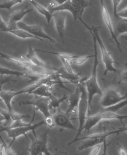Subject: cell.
I'll return each mask as SVG.
<instances>
[{"label":"cell","mask_w":127,"mask_h":155,"mask_svg":"<svg viewBox=\"0 0 127 155\" xmlns=\"http://www.w3.org/2000/svg\"><path fill=\"white\" fill-rule=\"evenodd\" d=\"M93 37V45H94V50H95V56H94V62H93V66L92 69L91 76L90 78L84 81V84L85 86L86 91L87 93L88 97V114L87 116L90 115V111L91 109V104L92 101L94 96L95 95H102V91L99 87V83L97 81V67L99 65V60H98V52H97V42L95 35L93 34L91 31H89Z\"/></svg>","instance_id":"obj_1"},{"label":"cell","mask_w":127,"mask_h":155,"mask_svg":"<svg viewBox=\"0 0 127 155\" xmlns=\"http://www.w3.org/2000/svg\"><path fill=\"white\" fill-rule=\"evenodd\" d=\"M92 5V2L89 0H67L66 2L59 5H54V4H50L48 9L53 13L55 11H69L72 14L75 22L77 20H80L86 27L87 24L84 22L82 20V15L86 8Z\"/></svg>","instance_id":"obj_2"},{"label":"cell","mask_w":127,"mask_h":155,"mask_svg":"<svg viewBox=\"0 0 127 155\" xmlns=\"http://www.w3.org/2000/svg\"><path fill=\"white\" fill-rule=\"evenodd\" d=\"M61 78L57 76V73L54 75H50L46 77H42L36 81L33 84H32L30 86H28L26 88H24L18 92H15L13 91H2L0 92V99L4 101V103L6 105L7 108L8 110H13V107L11 105V101L15 96H17L18 95L24 94H30V93L35 90L37 88L39 87L40 85L43 84H47L51 82L52 81L55 80H59Z\"/></svg>","instance_id":"obj_3"},{"label":"cell","mask_w":127,"mask_h":155,"mask_svg":"<svg viewBox=\"0 0 127 155\" xmlns=\"http://www.w3.org/2000/svg\"><path fill=\"white\" fill-rule=\"evenodd\" d=\"M0 56H1V58L9 60L10 62L15 64L20 67L26 69L29 73L35 76H39L40 77H46L50 75L56 74L57 72L55 71L48 70V69H43L35 65L30 62L28 60H27L25 58V56H21L18 58V57L6 54L5 53H3L2 52H0Z\"/></svg>","instance_id":"obj_4"},{"label":"cell","mask_w":127,"mask_h":155,"mask_svg":"<svg viewBox=\"0 0 127 155\" xmlns=\"http://www.w3.org/2000/svg\"><path fill=\"white\" fill-rule=\"evenodd\" d=\"M89 31H91L93 34L95 35L97 42L99 44V45L101 51V56H102V61L104 63L105 66V70L104 71L103 75H107L108 72H113V73H117L119 71L114 67V64H117L113 60L112 56L110 53L106 48L105 45L100 38L99 35V30L101 28L100 26H92L90 28L88 25L86 26Z\"/></svg>","instance_id":"obj_5"},{"label":"cell","mask_w":127,"mask_h":155,"mask_svg":"<svg viewBox=\"0 0 127 155\" xmlns=\"http://www.w3.org/2000/svg\"><path fill=\"white\" fill-rule=\"evenodd\" d=\"M126 119H127V115H121L116 112L106 111V110L102 109V111L97 113L95 115H88L87 117V119H86L85 124L84 126L83 131L89 132L91 129L95 127L101 120H119L121 122L122 125H124L122 120Z\"/></svg>","instance_id":"obj_6"},{"label":"cell","mask_w":127,"mask_h":155,"mask_svg":"<svg viewBox=\"0 0 127 155\" xmlns=\"http://www.w3.org/2000/svg\"><path fill=\"white\" fill-rule=\"evenodd\" d=\"M117 134V131L114 130V131H110V132H98L92 134L91 135L85 136V137H81L77 138L76 140L72 141L71 142L69 143L68 145H71L74 143H75L78 141L80 140H85L82 144L80 145L78 149V150H83L85 149H87L89 147H93V146L95 145L100 144V143H104V154H106V141L107 138L113 134Z\"/></svg>","instance_id":"obj_7"},{"label":"cell","mask_w":127,"mask_h":155,"mask_svg":"<svg viewBox=\"0 0 127 155\" xmlns=\"http://www.w3.org/2000/svg\"><path fill=\"white\" fill-rule=\"evenodd\" d=\"M84 82V81L79 83L80 88V99L78 106V119L79 121V128L78 129L77 134L72 141L80 137L81 134L84 130V126L86 119H87V114H88V97Z\"/></svg>","instance_id":"obj_8"},{"label":"cell","mask_w":127,"mask_h":155,"mask_svg":"<svg viewBox=\"0 0 127 155\" xmlns=\"http://www.w3.org/2000/svg\"><path fill=\"white\" fill-rule=\"evenodd\" d=\"M45 124L44 120H40L38 123H36L34 124H32V123L30 125L26 126H19V127H15V128H7L6 126H2L0 125V133L3 132H5L7 134L8 137L11 138L12 141L10 143V146L13 145V143L18 137L24 136L26 138H27V134L31 131L33 133H35V130L38 128L43 125Z\"/></svg>","instance_id":"obj_9"},{"label":"cell","mask_w":127,"mask_h":155,"mask_svg":"<svg viewBox=\"0 0 127 155\" xmlns=\"http://www.w3.org/2000/svg\"><path fill=\"white\" fill-rule=\"evenodd\" d=\"M49 132H50V128L47 129L46 131L39 137H37L35 133H33L35 140L32 141L30 147L27 149L30 155L50 154L48 147V138Z\"/></svg>","instance_id":"obj_10"},{"label":"cell","mask_w":127,"mask_h":155,"mask_svg":"<svg viewBox=\"0 0 127 155\" xmlns=\"http://www.w3.org/2000/svg\"><path fill=\"white\" fill-rule=\"evenodd\" d=\"M127 98V92L125 95H122L114 87H109L102 93L100 101V104L102 108L108 107L116 105Z\"/></svg>","instance_id":"obj_11"},{"label":"cell","mask_w":127,"mask_h":155,"mask_svg":"<svg viewBox=\"0 0 127 155\" xmlns=\"http://www.w3.org/2000/svg\"><path fill=\"white\" fill-rule=\"evenodd\" d=\"M49 103H50L49 97L34 95V98L33 100L20 101L19 105L20 106L31 105L33 107L34 110H37L43 114L44 116V119H47L52 116L49 111Z\"/></svg>","instance_id":"obj_12"},{"label":"cell","mask_w":127,"mask_h":155,"mask_svg":"<svg viewBox=\"0 0 127 155\" xmlns=\"http://www.w3.org/2000/svg\"><path fill=\"white\" fill-rule=\"evenodd\" d=\"M100 7H101V14H102V19H103V21L105 24V25L106 26V27L108 28V29L110 33V35H111L112 38L114 40L115 43L117 44L119 50L121 51V47H124V48H125V47L124 46H122V45L119 43V41H118L117 37L116 35V34H115L114 27H113L112 20L111 18V17H110V13L108 10V8L106 5L104 0H100ZM126 50L127 51V48H126Z\"/></svg>","instance_id":"obj_13"},{"label":"cell","mask_w":127,"mask_h":155,"mask_svg":"<svg viewBox=\"0 0 127 155\" xmlns=\"http://www.w3.org/2000/svg\"><path fill=\"white\" fill-rule=\"evenodd\" d=\"M17 27L26 30L37 38L43 39H47L52 43H56V40L46 34L42 27L39 25H29V24L24 23V22L20 21L17 23Z\"/></svg>","instance_id":"obj_14"},{"label":"cell","mask_w":127,"mask_h":155,"mask_svg":"<svg viewBox=\"0 0 127 155\" xmlns=\"http://www.w3.org/2000/svg\"><path fill=\"white\" fill-rule=\"evenodd\" d=\"M53 116V119L55 125L59 126V127L69 129V130H78L75 126L72 123L71 120L70 119V115L67 114L66 112H63L61 110L60 108L57 109V111L54 113Z\"/></svg>","instance_id":"obj_15"},{"label":"cell","mask_w":127,"mask_h":155,"mask_svg":"<svg viewBox=\"0 0 127 155\" xmlns=\"http://www.w3.org/2000/svg\"><path fill=\"white\" fill-rule=\"evenodd\" d=\"M52 17L54 20L55 26L57 33L61 39H62L63 42L65 43L64 35L67 21V14L63 11H55L52 13Z\"/></svg>","instance_id":"obj_16"},{"label":"cell","mask_w":127,"mask_h":155,"mask_svg":"<svg viewBox=\"0 0 127 155\" xmlns=\"http://www.w3.org/2000/svg\"><path fill=\"white\" fill-rule=\"evenodd\" d=\"M32 11L33 10L31 9H27V5L25 7H24L20 10L13 11V12L12 11L10 15L9 22L7 23V25H8L7 29L5 31L7 32L9 30L17 28H18L17 23L18 22L21 21L22 18L25 17L26 15L31 13Z\"/></svg>","instance_id":"obj_17"},{"label":"cell","mask_w":127,"mask_h":155,"mask_svg":"<svg viewBox=\"0 0 127 155\" xmlns=\"http://www.w3.org/2000/svg\"><path fill=\"white\" fill-rule=\"evenodd\" d=\"M24 56H25V58L30 61V62H31L33 64H34L35 66H38L39 68L48 69V70L55 71H57V68L50 66V65L47 64L46 62H44L43 60L40 59L38 56V55L37 54L35 51L32 48L31 45H30V47H29L28 52L26 54V55Z\"/></svg>","instance_id":"obj_18"},{"label":"cell","mask_w":127,"mask_h":155,"mask_svg":"<svg viewBox=\"0 0 127 155\" xmlns=\"http://www.w3.org/2000/svg\"><path fill=\"white\" fill-rule=\"evenodd\" d=\"M77 87L74 92L71 91V94L68 96L67 101H68V107L66 110V113L71 115V113H76V109L79 104L80 99V88L79 83H77Z\"/></svg>","instance_id":"obj_19"},{"label":"cell","mask_w":127,"mask_h":155,"mask_svg":"<svg viewBox=\"0 0 127 155\" xmlns=\"http://www.w3.org/2000/svg\"><path fill=\"white\" fill-rule=\"evenodd\" d=\"M114 31L116 35H119L127 33V18L121 17L115 18Z\"/></svg>","instance_id":"obj_20"},{"label":"cell","mask_w":127,"mask_h":155,"mask_svg":"<svg viewBox=\"0 0 127 155\" xmlns=\"http://www.w3.org/2000/svg\"><path fill=\"white\" fill-rule=\"evenodd\" d=\"M52 87L50 86V84H43L40 85L39 87L37 88L33 91L30 93V94L33 95H38L40 96L43 97H47L50 98V97L53 96L52 93L51 92V90Z\"/></svg>","instance_id":"obj_21"},{"label":"cell","mask_w":127,"mask_h":155,"mask_svg":"<svg viewBox=\"0 0 127 155\" xmlns=\"http://www.w3.org/2000/svg\"><path fill=\"white\" fill-rule=\"evenodd\" d=\"M68 99V96L65 94L63 97L58 98L56 96L53 95L52 97H50V103H49V111L50 112L53 111L54 113H52V115L57 111V109L60 108L59 105L63 103L65 101H67Z\"/></svg>","instance_id":"obj_22"},{"label":"cell","mask_w":127,"mask_h":155,"mask_svg":"<svg viewBox=\"0 0 127 155\" xmlns=\"http://www.w3.org/2000/svg\"><path fill=\"white\" fill-rule=\"evenodd\" d=\"M0 75L27 77V78L31 79V81H33L35 79V76H32V75H29L28 73L26 72H21V71L11 70V69H9V68H4L2 66H0Z\"/></svg>","instance_id":"obj_23"},{"label":"cell","mask_w":127,"mask_h":155,"mask_svg":"<svg viewBox=\"0 0 127 155\" xmlns=\"http://www.w3.org/2000/svg\"><path fill=\"white\" fill-rule=\"evenodd\" d=\"M30 2L40 14H41L42 15L44 16L46 20L47 23L48 24L50 23V20L52 18V13H50V11H49L48 8L44 7L42 5H40V3L35 2V0H30Z\"/></svg>","instance_id":"obj_24"},{"label":"cell","mask_w":127,"mask_h":155,"mask_svg":"<svg viewBox=\"0 0 127 155\" xmlns=\"http://www.w3.org/2000/svg\"><path fill=\"white\" fill-rule=\"evenodd\" d=\"M7 32H8V33L12 34L13 35H15L16 37H18V38L23 39H38L39 41H43L44 40L43 39H40V38H37V37L31 35V34H30V33H29V32L26 31V30H24L23 29H21V28H16V29L9 30Z\"/></svg>","instance_id":"obj_25"},{"label":"cell","mask_w":127,"mask_h":155,"mask_svg":"<svg viewBox=\"0 0 127 155\" xmlns=\"http://www.w3.org/2000/svg\"><path fill=\"white\" fill-rule=\"evenodd\" d=\"M0 140L2 141V144H0V155H16V153L11 149L10 145H8L6 142L3 140L0 135Z\"/></svg>","instance_id":"obj_26"},{"label":"cell","mask_w":127,"mask_h":155,"mask_svg":"<svg viewBox=\"0 0 127 155\" xmlns=\"http://www.w3.org/2000/svg\"><path fill=\"white\" fill-rule=\"evenodd\" d=\"M24 1V0H7L5 2L0 4V9H7L11 13L12 7L16 5H17V4L22 3Z\"/></svg>","instance_id":"obj_27"},{"label":"cell","mask_w":127,"mask_h":155,"mask_svg":"<svg viewBox=\"0 0 127 155\" xmlns=\"http://www.w3.org/2000/svg\"><path fill=\"white\" fill-rule=\"evenodd\" d=\"M95 56V54L93 55H88V56H77L75 59L72 61V64L75 65H76V66H81V65L84 64L87 61L91 58H94Z\"/></svg>","instance_id":"obj_28"},{"label":"cell","mask_w":127,"mask_h":155,"mask_svg":"<svg viewBox=\"0 0 127 155\" xmlns=\"http://www.w3.org/2000/svg\"><path fill=\"white\" fill-rule=\"evenodd\" d=\"M12 75H0V84H4L7 83L16 82V80L13 79Z\"/></svg>","instance_id":"obj_29"},{"label":"cell","mask_w":127,"mask_h":155,"mask_svg":"<svg viewBox=\"0 0 127 155\" xmlns=\"http://www.w3.org/2000/svg\"><path fill=\"white\" fill-rule=\"evenodd\" d=\"M119 77L121 82L127 83V62L119 71Z\"/></svg>","instance_id":"obj_30"},{"label":"cell","mask_w":127,"mask_h":155,"mask_svg":"<svg viewBox=\"0 0 127 155\" xmlns=\"http://www.w3.org/2000/svg\"><path fill=\"white\" fill-rule=\"evenodd\" d=\"M122 0H112L113 3V17L114 18L118 17H117V7L121 3Z\"/></svg>","instance_id":"obj_31"},{"label":"cell","mask_w":127,"mask_h":155,"mask_svg":"<svg viewBox=\"0 0 127 155\" xmlns=\"http://www.w3.org/2000/svg\"><path fill=\"white\" fill-rule=\"evenodd\" d=\"M101 149V143L95 145V146L93 147V149L91 150V152L89 153V155H97L99 154L100 150Z\"/></svg>","instance_id":"obj_32"},{"label":"cell","mask_w":127,"mask_h":155,"mask_svg":"<svg viewBox=\"0 0 127 155\" xmlns=\"http://www.w3.org/2000/svg\"><path fill=\"white\" fill-rule=\"evenodd\" d=\"M7 23H6L4 20L2 19V16L0 15V31H5L7 29Z\"/></svg>","instance_id":"obj_33"},{"label":"cell","mask_w":127,"mask_h":155,"mask_svg":"<svg viewBox=\"0 0 127 155\" xmlns=\"http://www.w3.org/2000/svg\"><path fill=\"white\" fill-rule=\"evenodd\" d=\"M117 17L123 18H127V7L124 8L123 9H122L120 11H117Z\"/></svg>","instance_id":"obj_34"},{"label":"cell","mask_w":127,"mask_h":155,"mask_svg":"<svg viewBox=\"0 0 127 155\" xmlns=\"http://www.w3.org/2000/svg\"><path fill=\"white\" fill-rule=\"evenodd\" d=\"M118 146V151H119V154L120 155H127V152L125 150V149L122 147L120 145L117 144Z\"/></svg>","instance_id":"obj_35"},{"label":"cell","mask_w":127,"mask_h":155,"mask_svg":"<svg viewBox=\"0 0 127 155\" xmlns=\"http://www.w3.org/2000/svg\"><path fill=\"white\" fill-rule=\"evenodd\" d=\"M117 134H119L121 132H125L127 133V125L126 126L123 125V126H122V128L117 130Z\"/></svg>","instance_id":"obj_36"},{"label":"cell","mask_w":127,"mask_h":155,"mask_svg":"<svg viewBox=\"0 0 127 155\" xmlns=\"http://www.w3.org/2000/svg\"><path fill=\"white\" fill-rule=\"evenodd\" d=\"M53 1L56 2L57 5H61V4L64 3L65 2H66L67 0H53Z\"/></svg>","instance_id":"obj_37"},{"label":"cell","mask_w":127,"mask_h":155,"mask_svg":"<svg viewBox=\"0 0 127 155\" xmlns=\"http://www.w3.org/2000/svg\"><path fill=\"white\" fill-rule=\"evenodd\" d=\"M4 121H5V118L4 117V116L1 113H0V125H1V124Z\"/></svg>","instance_id":"obj_38"},{"label":"cell","mask_w":127,"mask_h":155,"mask_svg":"<svg viewBox=\"0 0 127 155\" xmlns=\"http://www.w3.org/2000/svg\"><path fill=\"white\" fill-rule=\"evenodd\" d=\"M3 84H0V92H1L2 91V87H3ZM1 100V99H0Z\"/></svg>","instance_id":"obj_39"},{"label":"cell","mask_w":127,"mask_h":155,"mask_svg":"<svg viewBox=\"0 0 127 155\" xmlns=\"http://www.w3.org/2000/svg\"><path fill=\"white\" fill-rule=\"evenodd\" d=\"M122 38H123L125 40L127 41V36H122Z\"/></svg>","instance_id":"obj_40"},{"label":"cell","mask_w":127,"mask_h":155,"mask_svg":"<svg viewBox=\"0 0 127 155\" xmlns=\"http://www.w3.org/2000/svg\"><path fill=\"white\" fill-rule=\"evenodd\" d=\"M2 1H3V0H0V2H2Z\"/></svg>","instance_id":"obj_41"},{"label":"cell","mask_w":127,"mask_h":155,"mask_svg":"<svg viewBox=\"0 0 127 155\" xmlns=\"http://www.w3.org/2000/svg\"><path fill=\"white\" fill-rule=\"evenodd\" d=\"M0 58H1V56H0Z\"/></svg>","instance_id":"obj_42"},{"label":"cell","mask_w":127,"mask_h":155,"mask_svg":"<svg viewBox=\"0 0 127 155\" xmlns=\"http://www.w3.org/2000/svg\"><path fill=\"white\" fill-rule=\"evenodd\" d=\"M5 1H7V0H5Z\"/></svg>","instance_id":"obj_43"}]
</instances>
